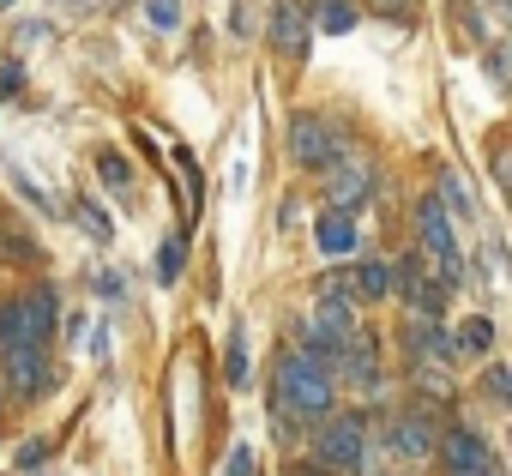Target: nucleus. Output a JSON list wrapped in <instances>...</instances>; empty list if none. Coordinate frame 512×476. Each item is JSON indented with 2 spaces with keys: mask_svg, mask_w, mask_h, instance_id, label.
<instances>
[{
  "mask_svg": "<svg viewBox=\"0 0 512 476\" xmlns=\"http://www.w3.org/2000/svg\"><path fill=\"white\" fill-rule=\"evenodd\" d=\"M272 392H278V410H290L296 422H332L338 416V374H332V362H320L308 350L278 356Z\"/></svg>",
  "mask_w": 512,
  "mask_h": 476,
  "instance_id": "nucleus-1",
  "label": "nucleus"
},
{
  "mask_svg": "<svg viewBox=\"0 0 512 476\" xmlns=\"http://www.w3.org/2000/svg\"><path fill=\"white\" fill-rule=\"evenodd\" d=\"M314 458H320L326 470H362V464H368V416H362V410H338L332 422H320Z\"/></svg>",
  "mask_w": 512,
  "mask_h": 476,
  "instance_id": "nucleus-2",
  "label": "nucleus"
},
{
  "mask_svg": "<svg viewBox=\"0 0 512 476\" xmlns=\"http://www.w3.org/2000/svg\"><path fill=\"white\" fill-rule=\"evenodd\" d=\"M314 7L308 0H272V13H266V43L284 55V61H302L308 43H314Z\"/></svg>",
  "mask_w": 512,
  "mask_h": 476,
  "instance_id": "nucleus-3",
  "label": "nucleus"
},
{
  "mask_svg": "<svg viewBox=\"0 0 512 476\" xmlns=\"http://www.w3.org/2000/svg\"><path fill=\"white\" fill-rule=\"evenodd\" d=\"M416 248L440 266V260H452L458 254V217L440 205V193H428V199H416Z\"/></svg>",
  "mask_w": 512,
  "mask_h": 476,
  "instance_id": "nucleus-4",
  "label": "nucleus"
},
{
  "mask_svg": "<svg viewBox=\"0 0 512 476\" xmlns=\"http://www.w3.org/2000/svg\"><path fill=\"white\" fill-rule=\"evenodd\" d=\"M290 157H296L302 169H338V163H344V139H338L320 115H302V121L290 127Z\"/></svg>",
  "mask_w": 512,
  "mask_h": 476,
  "instance_id": "nucleus-5",
  "label": "nucleus"
},
{
  "mask_svg": "<svg viewBox=\"0 0 512 476\" xmlns=\"http://www.w3.org/2000/svg\"><path fill=\"white\" fill-rule=\"evenodd\" d=\"M440 464H446V476H494L488 440H482L476 428H464V422H452V428L440 434Z\"/></svg>",
  "mask_w": 512,
  "mask_h": 476,
  "instance_id": "nucleus-6",
  "label": "nucleus"
},
{
  "mask_svg": "<svg viewBox=\"0 0 512 476\" xmlns=\"http://www.w3.org/2000/svg\"><path fill=\"white\" fill-rule=\"evenodd\" d=\"M7 356V392L19 398H43L55 386V362H49V344H19V350H0Z\"/></svg>",
  "mask_w": 512,
  "mask_h": 476,
  "instance_id": "nucleus-7",
  "label": "nucleus"
},
{
  "mask_svg": "<svg viewBox=\"0 0 512 476\" xmlns=\"http://www.w3.org/2000/svg\"><path fill=\"white\" fill-rule=\"evenodd\" d=\"M386 446H392L404 464H428V458H440V434H434L428 410H404V416H392V422H386Z\"/></svg>",
  "mask_w": 512,
  "mask_h": 476,
  "instance_id": "nucleus-8",
  "label": "nucleus"
},
{
  "mask_svg": "<svg viewBox=\"0 0 512 476\" xmlns=\"http://www.w3.org/2000/svg\"><path fill=\"white\" fill-rule=\"evenodd\" d=\"M320 187H326V211H350V217H356V211L368 205V193H374V169H368L362 157H344L338 169H326Z\"/></svg>",
  "mask_w": 512,
  "mask_h": 476,
  "instance_id": "nucleus-9",
  "label": "nucleus"
},
{
  "mask_svg": "<svg viewBox=\"0 0 512 476\" xmlns=\"http://www.w3.org/2000/svg\"><path fill=\"white\" fill-rule=\"evenodd\" d=\"M398 302H404L416 320H440L446 290H440V278H428L422 260H398Z\"/></svg>",
  "mask_w": 512,
  "mask_h": 476,
  "instance_id": "nucleus-10",
  "label": "nucleus"
},
{
  "mask_svg": "<svg viewBox=\"0 0 512 476\" xmlns=\"http://www.w3.org/2000/svg\"><path fill=\"white\" fill-rule=\"evenodd\" d=\"M332 374L350 380V386H362V392H374V386H380V344H374L368 332H356V344L332 362Z\"/></svg>",
  "mask_w": 512,
  "mask_h": 476,
  "instance_id": "nucleus-11",
  "label": "nucleus"
},
{
  "mask_svg": "<svg viewBox=\"0 0 512 476\" xmlns=\"http://www.w3.org/2000/svg\"><path fill=\"white\" fill-rule=\"evenodd\" d=\"M314 242H320V254L344 260V254H356V248H362V229H356V217H350V211H326V217L314 223Z\"/></svg>",
  "mask_w": 512,
  "mask_h": 476,
  "instance_id": "nucleus-12",
  "label": "nucleus"
},
{
  "mask_svg": "<svg viewBox=\"0 0 512 476\" xmlns=\"http://www.w3.org/2000/svg\"><path fill=\"white\" fill-rule=\"evenodd\" d=\"M386 296H398V266L392 260H362L356 266V308L362 302H386Z\"/></svg>",
  "mask_w": 512,
  "mask_h": 476,
  "instance_id": "nucleus-13",
  "label": "nucleus"
},
{
  "mask_svg": "<svg viewBox=\"0 0 512 476\" xmlns=\"http://www.w3.org/2000/svg\"><path fill=\"white\" fill-rule=\"evenodd\" d=\"M25 302V326H31V344H49V332L61 326V314H55V290L49 284H37L31 296H19Z\"/></svg>",
  "mask_w": 512,
  "mask_h": 476,
  "instance_id": "nucleus-14",
  "label": "nucleus"
},
{
  "mask_svg": "<svg viewBox=\"0 0 512 476\" xmlns=\"http://www.w3.org/2000/svg\"><path fill=\"white\" fill-rule=\"evenodd\" d=\"M356 25V7L350 0H314V31L320 37H344Z\"/></svg>",
  "mask_w": 512,
  "mask_h": 476,
  "instance_id": "nucleus-15",
  "label": "nucleus"
},
{
  "mask_svg": "<svg viewBox=\"0 0 512 476\" xmlns=\"http://www.w3.org/2000/svg\"><path fill=\"white\" fill-rule=\"evenodd\" d=\"M223 380H229V386H247V380H253V374H247V332H241V326L229 332V350H223Z\"/></svg>",
  "mask_w": 512,
  "mask_h": 476,
  "instance_id": "nucleus-16",
  "label": "nucleus"
},
{
  "mask_svg": "<svg viewBox=\"0 0 512 476\" xmlns=\"http://www.w3.org/2000/svg\"><path fill=\"white\" fill-rule=\"evenodd\" d=\"M73 217L85 223V235H91V242H109V235H115L109 211H103V205H91V199H73Z\"/></svg>",
  "mask_w": 512,
  "mask_h": 476,
  "instance_id": "nucleus-17",
  "label": "nucleus"
},
{
  "mask_svg": "<svg viewBox=\"0 0 512 476\" xmlns=\"http://www.w3.org/2000/svg\"><path fill=\"white\" fill-rule=\"evenodd\" d=\"M181 266H187V235H169V242L157 248V278H163V284H175V278H181Z\"/></svg>",
  "mask_w": 512,
  "mask_h": 476,
  "instance_id": "nucleus-18",
  "label": "nucleus"
},
{
  "mask_svg": "<svg viewBox=\"0 0 512 476\" xmlns=\"http://www.w3.org/2000/svg\"><path fill=\"white\" fill-rule=\"evenodd\" d=\"M440 205H446L452 217H470V187H464V175H458V169H446V175H440Z\"/></svg>",
  "mask_w": 512,
  "mask_h": 476,
  "instance_id": "nucleus-19",
  "label": "nucleus"
},
{
  "mask_svg": "<svg viewBox=\"0 0 512 476\" xmlns=\"http://www.w3.org/2000/svg\"><path fill=\"white\" fill-rule=\"evenodd\" d=\"M488 344H494V320H464V332H458V350L464 356H488Z\"/></svg>",
  "mask_w": 512,
  "mask_h": 476,
  "instance_id": "nucleus-20",
  "label": "nucleus"
},
{
  "mask_svg": "<svg viewBox=\"0 0 512 476\" xmlns=\"http://www.w3.org/2000/svg\"><path fill=\"white\" fill-rule=\"evenodd\" d=\"M428 398H452V380H446V362H416V374H410Z\"/></svg>",
  "mask_w": 512,
  "mask_h": 476,
  "instance_id": "nucleus-21",
  "label": "nucleus"
},
{
  "mask_svg": "<svg viewBox=\"0 0 512 476\" xmlns=\"http://www.w3.org/2000/svg\"><path fill=\"white\" fill-rule=\"evenodd\" d=\"M97 169H103V187H109V193H121V187L133 181V169H127V157H115V151H103V157H97Z\"/></svg>",
  "mask_w": 512,
  "mask_h": 476,
  "instance_id": "nucleus-22",
  "label": "nucleus"
},
{
  "mask_svg": "<svg viewBox=\"0 0 512 476\" xmlns=\"http://www.w3.org/2000/svg\"><path fill=\"white\" fill-rule=\"evenodd\" d=\"M145 19H151L157 31H175V25H181V0H145Z\"/></svg>",
  "mask_w": 512,
  "mask_h": 476,
  "instance_id": "nucleus-23",
  "label": "nucleus"
},
{
  "mask_svg": "<svg viewBox=\"0 0 512 476\" xmlns=\"http://www.w3.org/2000/svg\"><path fill=\"white\" fill-rule=\"evenodd\" d=\"M368 13H380V19H392V25H410V19H416V0H368Z\"/></svg>",
  "mask_w": 512,
  "mask_h": 476,
  "instance_id": "nucleus-24",
  "label": "nucleus"
},
{
  "mask_svg": "<svg viewBox=\"0 0 512 476\" xmlns=\"http://www.w3.org/2000/svg\"><path fill=\"white\" fill-rule=\"evenodd\" d=\"M482 386H488V398H494V404H512V368H500V362H494Z\"/></svg>",
  "mask_w": 512,
  "mask_h": 476,
  "instance_id": "nucleus-25",
  "label": "nucleus"
},
{
  "mask_svg": "<svg viewBox=\"0 0 512 476\" xmlns=\"http://www.w3.org/2000/svg\"><path fill=\"white\" fill-rule=\"evenodd\" d=\"M440 290H446V296H452V290H464V254L440 260Z\"/></svg>",
  "mask_w": 512,
  "mask_h": 476,
  "instance_id": "nucleus-26",
  "label": "nucleus"
},
{
  "mask_svg": "<svg viewBox=\"0 0 512 476\" xmlns=\"http://www.w3.org/2000/svg\"><path fill=\"white\" fill-rule=\"evenodd\" d=\"M482 67H488V79H500V85H506V79H512V49H488V55H482Z\"/></svg>",
  "mask_w": 512,
  "mask_h": 476,
  "instance_id": "nucleus-27",
  "label": "nucleus"
},
{
  "mask_svg": "<svg viewBox=\"0 0 512 476\" xmlns=\"http://www.w3.org/2000/svg\"><path fill=\"white\" fill-rule=\"evenodd\" d=\"M223 476H253V446H235L229 452V470Z\"/></svg>",
  "mask_w": 512,
  "mask_h": 476,
  "instance_id": "nucleus-28",
  "label": "nucleus"
},
{
  "mask_svg": "<svg viewBox=\"0 0 512 476\" xmlns=\"http://www.w3.org/2000/svg\"><path fill=\"white\" fill-rule=\"evenodd\" d=\"M97 290L103 296H127V272H97Z\"/></svg>",
  "mask_w": 512,
  "mask_h": 476,
  "instance_id": "nucleus-29",
  "label": "nucleus"
},
{
  "mask_svg": "<svg viewBox=\"0 0 512 476\" xmlns=\"http://www.w3.org/2000/svg\"><path fill=\"white\" fill-rule=\"evenodd\" d=\"M43 458H49V440H25V446H19V470H25V464H43Z\"/></svg>",
  "mask_w": 512,
  "mask_h": 476,
  "instance_id": "nucleus-30",
  "label": "nucleus"
},
{
  "mask_svg": "<svg viewBox=\"0 0 512 476\" xmlns=\"http://www.w3.org/2000/svg\"><path fill=\"white\" fill-rule=\"evenodd\" d=\"M19 79H25V73H19L13 61H7V67H0V97H19Z\"/></svg>",
  "mask_w": 512,
  "mask_h": 476,
  "instance_id": "nucleus-31",
  "label": "nucleus"
},
{
  "mask_svg": "<svg viewBox=\"0 0 512 476\" xmlns=\"http://www.w3.org/2000/svg\"><path fill=\"white\" fill-rule=\"evenodd\" d=\"M290 476H332L326 464H290Z\"/></svg>",
  "mask_w": 512,
  "mask_h": 476,
  "instance_id": "nucleus-32",
  "label": "nucleus"
},
{
  "mask_svg": "<svg viewBox=\"0 0 512 476\" xmlns=\"http://www.w3.org/2000/svg\"><path fill=\"white\" fill-rule=\"evenodd\" d=\"M0 398H7V386H0Z\"/></svg>",
  "mask_w": 512,
  "mask_h": 476,
  "instance_id": "nucleus-33",
  "label": "nucleus"
},
{
  "mask_svg": "<svg viewBox=\"0 0 512 476\" xmlns=\"http://www.w3.org/2000/svg\"><path fill=\"white\" fill-rule=\"evenodd\" d=\"M0 7H7V0H0Z\"/></svg>",
  "mask_w": 512,
  "mask_h": 476,
  "instance_id": "nucleus-34",
  "label": "nucleus"
}]
</instances>
